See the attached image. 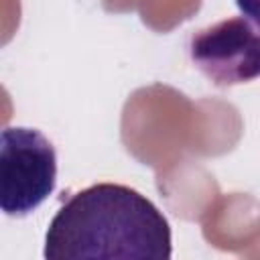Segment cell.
Masks as SVG:
<instances>
[{
    "label": "cell",
    "mask_w": 260,
    "mask_h": 260,
    "mask_svg": "<svg viewBox=\"0 0 260 260\" xmlns=\"http://www.w3.org/2000/svg\"><path fill=\"white\" fill-rule=\"evenodd\" d=\"M171 225L162 211L132 187L95 183L73 193L53 215L47 260H169Z\"/></svg>",
    "instance_id": "6da1fadb"
},
{
    "label": "cell",
    "mask_w": 260,
    "mask_h": 260,
    "mask_svg": "<svg viewBox=\"0 0 260 260\" xmlns=\"http://www.w3.org/2000/svg\"><path fill=\"white\" fill-rule=\"evenodd\" d=\"M57 152L35 128L8 126L0 134V207L10 217L35 211L55 189Z\"/></svg>",
    "instance_id": "7a4b0ae2"
},
{
    "label": "cell",
    "mask_w": 260,
    "mask_h": 260,
    "mask_svg": "<svg viewBox=\"0 0 260 260\" xmlns=\"http://www.w3.org/2000/svg\"><path fill=\"white\" fill-rule=\"evenodd\" d=\"M189 57L217 87L254 81L260 77V32L244 16L223 18L191 37Z\"/></svg>",
    "instance_id": "3957f363"
},
{
    "label": "cell",
    "mask_w": 260,
    "mask_h": 260,
    "mask_svg": "<svg viewBox=\"0 0 260 260\" xmlns=\"http://www.w3.org/2000/svg\"><path fill=\"white\" fill-rule=\"evenodd\" d=\"M240 12L260 28V0H236Z\"/></svg>",
    "instance_id": "277c9868"
}]
</instances>
